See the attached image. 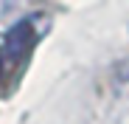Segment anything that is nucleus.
<instances>
[{"label":"nucleus","mask_w":129,"mask_h":124,"mask_svg":"<svg viewBox=\"0 0 129 124\" xmlns=\"http://www.w3.org/2000/svg\"><path fill=\"white\" fill-rule=\"evenodd\" d=\"M34 43V31H31V23L23 20V23H17L9 34H6V48L11 56H23Z\"/></svg>","instance_id":"f257e3e1"}]
</instances>
